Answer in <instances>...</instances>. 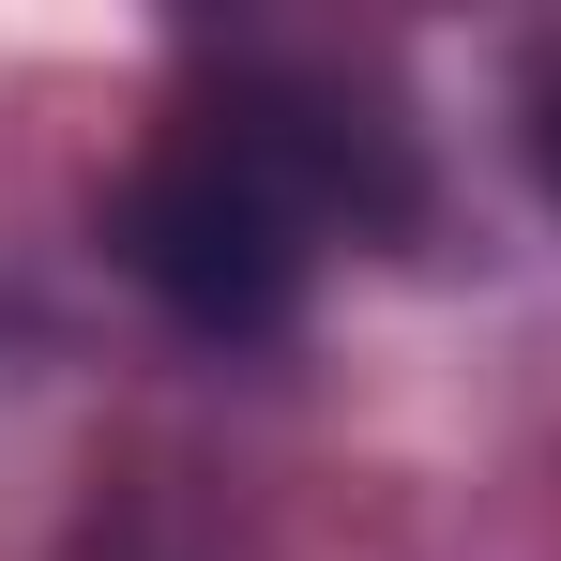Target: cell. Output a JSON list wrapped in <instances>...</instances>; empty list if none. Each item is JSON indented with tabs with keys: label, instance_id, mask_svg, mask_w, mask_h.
<instances>
[{
	"label": "cell",
	"instance_id": "6da1fadb",
	"mask_svg": "<svg viewBox=\"0 0 561 561\" xmlns=\"http://www.w3.org/2000/svg\"><path fill=\"white\" fill-rule=\"evenodd\" d=\"M106 243H122V274L152 288L183 334H274L304 274H319V213L228 137V122H197L183 152H152L122 213H106Z\"/></svg>",
	"mask_w": 561,
	"mask_h": 561
},
{
	"label": "cell",
	"instance_id": "7a4b0ae2",
	"mask_svg": "<svg viewBox=\"0 0 561 561\" xmlns=\"http://www.w3.org/2000/svg\"><path fill=\"white\" fill-rule=\"evenodd\" d=\"M547 168H561V122H547Z\"/></svg>",
	"mask_w": 561,
	"mask_h": 561
}]
</instances>
